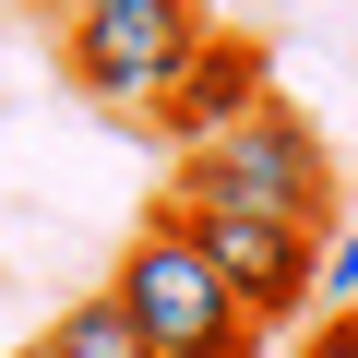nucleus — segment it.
I'll list each match as a JSON object with an SVG mask.
<instances>
[{"mask_svg":"<svg viewBox=\"0 0 358 358\" xmlns=\"http://www.w3.org/2000/svg\"><path fill=\"white\" fill-rule=\"evenodd\" d=\"M36 358H143V334H131V322H120V299L96 287V299H72V310L36 334Z\"/></svg>","mask_w":358,"mask_h":358,"instance_id":"nucleus-6","label":"nucleus"},{"mask_svg":"<svg viewBox=\"0 0 358 358\" xmlns=\"http://www.w3.org/2000/svg\"><path fill=\"white\" fill-rule=\"evenodd\" d=\"M60 13H131V0H60Z\"/></svg>","mask_w":358,"mask_h":358,"instance_id":"nucleus-9","label":"nucleus"},{"mask_svg":"<svg viewBox=\"0 0 358 358\" xmlns=\"http://www.w3.org/2000/svg\"><path fill=\"white\" fill-rule=\"evenodd\" d=\"M179 215V203H167ZM203 239V263L227 275V299L251 310V322H299V310H322V227H275V215H179Z\"/></svg>","mask_w":358,"mask_h":358,"instance_id":"nucleus-4","label":"nucleus"},{"mask_svg":"<svg viewBox=\"0 0 358 358\" xmlns=\"http://www.w3.org/2000/svg\"><path fill=\"white\" fill-rule=\"evenodd\" d=\"M179 215H275V227H322L334 239V155L299 108H251L239 131H215L203 155H179Z\"/></svg>","mask_w":358,"mask_h":358,"instance_id":"nucleus-1","label":"nucleus"},{"mask_svg":"<svg viewBox=\"0 0 358 358\" xmlns=\"http://www.w3.org/2000/svg\"><path fill=\"white\" fill-rule=\"evenodd\" d=\"M108 299H120V322L143 334V358H251V346H263V322L227 299V275L203 263V239L179 227L167 203L131 227V251H120Z\"/></svg>","mask_w":358,"mask_h":358,"instance_id":"nucleus-2","label":"nucleus"},{"mask_svg":"<svg viewBox=\"0 0 358 358\" xmlns=\"http://www.w3.org/2000/svg\"><path fill=\"white\" fill-rule=\"evenodd\" d=\"M322 310H358V215L322 239Z\"/></svg>","mask_w":358,"mask_h":358,"instance_id":"nucleus-7","label":"nucleus"},{"mask_svg":"<svg viewBox=\"0 0 358 358\" xmlns=\"http://www.w3.org/2000/svg\"><path fill=\"white\" fill-rule=\"evenodd\" d=\"M192 48H203V0L60 13V72H72V96H96V108H131V120H155V96L192 72Z\"/></svg>","mask_w":358,"mask_h":358,"instance_id":"nucleus-3","label":"nucleus"},{"mask_svg":"<svg viewBox=\"0 0 358 358\" xmlns=\"http://www.w3.org/2000/svg\"><path fill=\"white\" fill-rule=\"evenodd\" d=\"M299 358H358V310H310V346Z\"/></svg>","mask_w":358,"mask_h":358,"instance_id":"nucleus-8","label":"nucleus"},{"mask_svg":"<svg viewBox=\"0 0 358 358\" xmlns=\"http://www.w3.org/2000/svg\"><path fill=\"white\" fill-rule=\"evenodd\" d=\"M24 358H36V346H24Z\"/></svg>","mask_w":358,"mask_h":358,"instance_id":"nucleus-10","label":"nucleus"},{"mask_svg":"<svg viewBox=\"0 0 358 358\" xmlns=\"http://www.w3.org/2000/svg\"><path fill=\"white\" fill-rule=\"evenodd\" d=\"M251 108H263V48H251V36H203V48H192V72L155 96V131H167L179 155H203V143H215V131H239Z\"/></svg>","mask_w":358,"mask_h":358,"instance_id":"nucleus-5","label":"nucleus"}]
</instances>
